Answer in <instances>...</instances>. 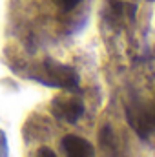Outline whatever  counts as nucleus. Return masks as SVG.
<instances>
[{"label": "nucleus", "mask_w": 155, "mask_h": 157, "mask_svg": "<svg viewBox=\"0 0 155 157\" xmlns=\"http://www.w3.org/2000/svg\"><path fill=\"white\" fill-rule=\"evenodd\" d=\"M55 2L59 4V7H60L62 11H71V9L77 7L82 0H55Z\"/></svg>", "instance_id": "5"}, {"label": "nucleus", "mask_w": 155, "mask_h": 157, "mask_svg": "<svg viewBox=\"0 0 155 157\" xmlns=\"http://www.w3.org/2000/svg\"><path fill=\"white\" fill-rule=\"evenodd\" d=\"M62 150L66 157H97L93 144L80 135H66L62 139Z\"/></svg>", "instance_id": "4"}, {"label": "nucleus", "mask_w": 155, "mask_h": 157, "mask_svg": "<svg viewBox=\"0 0 155 157\" xmlns=\"http://www.w3.org/2000/svg\"><path fill=\"white\" fill-rule=\"evenodd\" d=\"M126 117L141 139L150 137L155 132V104L144 102L135 97L126 106Z\"/></svg>", "instance_id": "1"}, {"label": "nucleus", "mask_w": 155, "mask_h": 157, "mask_svg": "<svg viewBox=\"0 0 155 157\" xmlns=\"http://www.w3.org/2000/svg\"><path fill=\"white\" fill-rule=\"evenodd\" d=\"M37 157H57V154L53 150H49V148H40L37 152Z\"/></svg>", "instance_id": "6"}, {"label": "nucleus", "mask_w": 155, "mask_h": 157, "mask_svg": "<svg viewBox=\"0 0 155 157\" xmlns=\"http://www.w3.org/2000/svg\"><path fill=\"white\" fill-rule=\"evenodd\" d=\"M51 112L57 119H60L68 124H75L84 113V102L78 97H73V95L57 97L51 102Z\"/></svg>", "instance_id": "3"}, {"label": "nucleus", "mask_w": 155, "mask_h": 157, "mask_svg": "<svg viewBox=\"0 0 155 157\" xmlns=\"http://www.w3.org/2000/svg\"><path fill=\"white\" fill-rule=\"evenodd\" d=\"M44 70H46V77L49 78V84L70 90V91L78 88V75L73 68L59 64L55 60H46Z\"/></svg>", "instance_id": "2"}]
</instances>
